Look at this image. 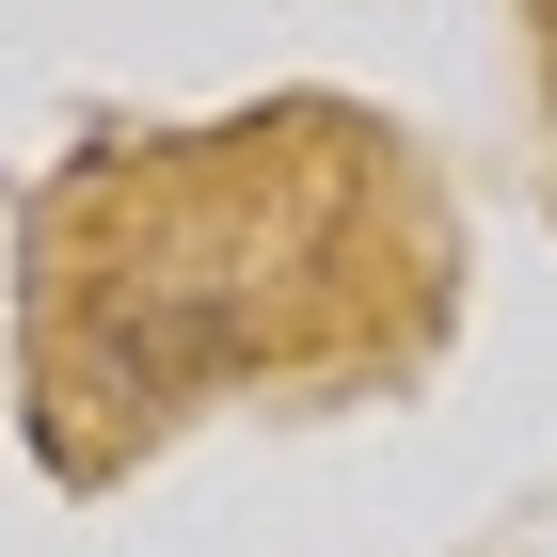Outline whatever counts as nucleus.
Here are the masks:
<instances>
[{
    "label": "nucleus",
    "instance_id": "1",
    "mask_svg": "<svg viewBox=\"0 0 557 557\" xmlns=\"http://www.w3.org/2000/svg\"><path fill=\"white\" fill-rule=\"evenodd\" d=\"M430 302L446 223L367 112L96 144L33 223V430L64 478H112L175 414L398 367Z\"/></svg>",
    "mask_w": 557,
    "mask_h": 557
},
{
    "label": "nucleus",
    "instance_id": "2",
    "mask_svg": "<svg viewBox=\"0 0 557 557\" xmlns=\"http://www.w3.org/2000/svg\"><path fill=\"white\" fill-rule=\"evenodd\" d=\"M542 48H557V0H542Z\"/></svg>",
    "mask_w": 557,
    "mask_h": 557
}]
</instances>
